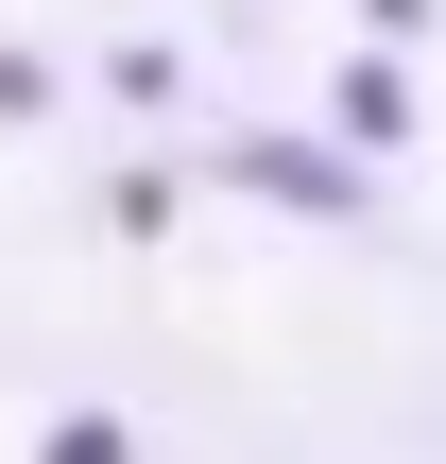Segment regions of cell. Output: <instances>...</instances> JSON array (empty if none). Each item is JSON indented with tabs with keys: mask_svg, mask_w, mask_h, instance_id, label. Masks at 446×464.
Masks as SVG:
<instances>
[{
	"mask_svg": "<svg viewBox=\"0 0 446 464\" xmlns=\"http://www.w3.org/2000/svg\"><path fill=\"white\" fill-rule=\"evenodd\" d=\"M223 172H241V189H275V207H344V172H327V155H292V138H241Z\"/></svg>",
	"mask_w": 446,
	"mask_h": 464,
	"instance_id": "cell-1",
	"label": "cell"
}]
</instances>
